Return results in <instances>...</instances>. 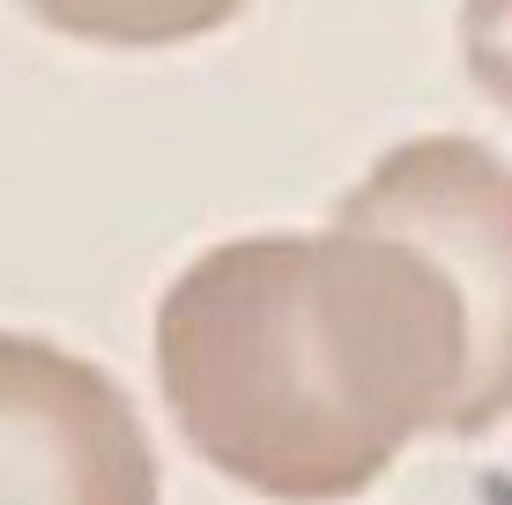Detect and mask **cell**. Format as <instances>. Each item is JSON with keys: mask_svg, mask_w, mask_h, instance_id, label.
<instances>
[{"mask_svg": "<svg viewBox=\"0 0 512 505\" xmlns=\"http://www.w3.org/2000/svg\"><path fill=\"white\" fill-rule=\"evenodd\" d=\"M45 30L82 45H119V52H156L223 30L245 0H23Z\"/></svg>", "mask_w": 512, "mask_h": 505, "instance_id": "cell-4", "label": "cell"}, {"mask_svg": "<svg viewBox=\"0 0 512 505\" xmlns=\"http://www.w3.org/2000/svg\"><path fill=\"white\" fill-rule=\"evenodd\" d=\"M461 60L483 97L512 112V0H461Z\"/></svg>", "mask_w": 512, "mask_h": 505, "instance_id": "cell-5", "label": "cell"}, {"mask_svg": "<svg viewBox=\"0 0 512 505\" xmlns=\"http://www.w3.org/2000/svg\"><path fill=\"white\" fill-rule=\"evenodd\" d=\"M186 446L275 505H342L461 402V298L379 231L208 246L156 305Z\"/></svg>", "mask_w": 512, "mask_h": 505, "instance_id": "cell-1", "label": "cell"}, {"mask_svg": "<svg viewBox=\"0 0 512 505\" xmlns=\"http://www.w3.org/2000/svg\"><path fill=\"white\" fill-rule=\"evenodd\" d=\"M156 446L104 364L0 335V505H156Z\"/></svg>", "mask_w": 512, "mask_h": 505, "instance_id": "cell-3", "label": "cell"}, {"mask_svg": "<svg viewBox=\"0 0 512 505\" xmlns=\"http://www.w3.org/2000/svg\"><path fill=\"white\" fill-rule=\"evenodd\" d=\"M327 223L401 238L446 275L461 298V402L446 431H498L512 416V164L475 134H416L386 149Z\"/></svg>", "mask_w": 512, "mask_h": 505, "instance_id": "cell-2", "label": "cell"}]
</instances>
